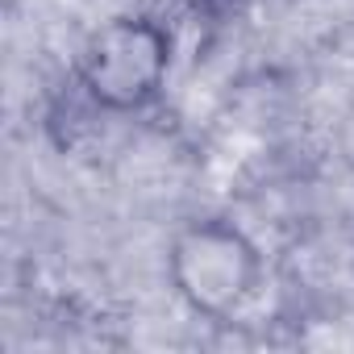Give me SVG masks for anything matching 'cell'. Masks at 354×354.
Segmentation results:
<instances>
[{"label": "cell", "instance_id": "1", "mask_svg": "<svg viewBox=\"0 0 354 354\" xmlns=\"http://www.w3.org/2000/svg\"><path fill=\"white\" fill-rule=\"evenodd\" d=\"M171 288L196 317L230 321L263 288V250L225 217H196L171 234L167 246Z\"/></svg>", "mask_w": 354, "mask_h": 354}, {"label": "cell", "instance_id": "3", "mask_svg": "<svg viewBox=\"0 0 354 354\" xmlns=\"http://www.w3.org/2000/svg\"><path fill=\"white\" fill-rule=\"evenodd\" d=\"M180 5L201 21H221V17H230L238 9V0H180Z\"/></svg>", "mask_w": 354, "mask_h": 354}, {"label": "cell", "instance_id": "2", "mask_svg": "<svg viewBox=\"0 0 354 354\" xmlns=\"http://www.w3.org/2000/svg\"><path fill=\"white\" fill-rule=\"evenodd\" d=\"M175 42L154 17L121 13L88 34L75 59V88L96 113H146L171 75Z\"/></svg>", "mask_w": 354, "mask_h": 354}]
</instances>
